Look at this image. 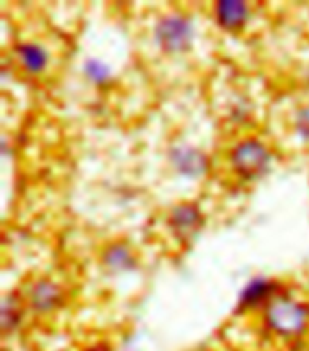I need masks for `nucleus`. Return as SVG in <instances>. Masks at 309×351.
<instances>
[{
	"label": "nucleus",
	"mask_w": 309,
	"mask_h": 351,
	"mask_svg": "<svg viewBox=\"0 0 309 351\" xmlns=\"http://www.w3.org/2000/svg\"><path fill=\"white\" fill-rule=\"evenodd\" d=\"M266 322L280 337H297L304 333L308 328L309 311L299 302L279 299L268 306Z\"/></svg>",
	"instance_id": "nucleus-1"
},
{
	"label": "nucleus",
	"mask_w": 309,
	"mask_h": 351,
	"mask_svg": "<svg viewBox=\"0 0 309 351\" xmlns=\"http://www.w3.org/2000/svg\"><path fill=\"white\" fill-rule=\"evenodd\" d=\"M269 160H271V156H269L268 149L257 140L243 141L232 152V163H234L235 172L245 180H255L264 174L268 171Z\"/></svg>",
	"instance_id": "nucleus-2"
},
{
	"label": "nucleus",
	"mask_w": 309,
	"mask_h": 351,
	"mask_svg": "<svg viewBox=\"0 0 309 351\" xmlns=\"http://www.w3.org/2000/svg\"><path fill=\"white\" fill-rule=\"evenodd\" d=\"M192 25L183 16H166L156 27V38L166 53H183L192 44Z\"/></svg>",
	"instance_id": "nucleus-3"
},
{
	"label": "nucleus",
	"mask_w": 309,
	"mask_h": 351,
	"mask_svg": "<svg viewBox=\"0 0 309 351\" xmlns=\"http://www.w3.org/2000/svg\"><path fill=\"white\" fill-rule=\"evenodd\" d=\"M248 5L240 0H221L215 5V16L221 27L228 31L239 29L248 21Z\"/></svg>",
	"instance_id": "nucleus-4"
},
{
	"label": "nucleus",
	"mask_w": 309,
	"mask_h": 351,
	"mask_svg": "<svg viewBox=\"0 0 309 351\" xmlns=\"http://www.w3.org/2000/svg\"><path fill=\"white\" fill-rule=\"evenodd\" d=\"M203 223L199 208L190 203H183V205L175 206L172 214H170V226L172 230L181 237H190Z\"/></svg>",
	"instance_id": "nucleus-5"
},
{
	"label": "nucleus",
	"mask_w": 309,
	"mask_h": 351,
	"mask_svg": "<svg viewBox=\"0 0 309 351\" xmlns=\"http://www.w3.org/2000/svg\"><path fill=\"white\" fill-rule=\"evenodd\" d=\"M175 169L183 172L185 176H201L206 172V158L199 151L183 147V149H175L172 154Z\"/></svg>",
	"instance_id": "nucleus-6"
},
{
	"label": "nucleus",
	"mask_w": 309,
	"mask_h": 351,
	"mask_svg": "<svg viewBox=\"0 0 309 351\" xmlns=\"http://www.w3.org/2000/svg\"><path fill=\"white\" fill-rule=\"evenodd\" d=\"M16 55L21 64L29 73H40L47 66V53L36 44H22L16 47Z\"/></svg>",
	"instance_id": "nucleus-7"
},
{
	"label": "nucleus",
	"mask_w": 309,
	"mask_h": 351,
	"mask_svg": "<svg viewBox=\"0 0 309 351\" xmlns=\"http://www.w3.org/2000/svg\"><path fill=\"white\" fill-rule=\"evenodd\" d=\"M60 290L51 282H40L31 293V302L38 311H49L60 302Z\"/></svg>",
	"instance_id": "nucleus-8"
},
{
	"label": "nucleus",
	"mask_w": 309,
	"mask_h": 351,
	"mask_svg": "<svg viewBox=\"0 0 309 351\" xmlns=\"http://www.w3.org/2000/svg\"><path fill=\"white\" fill-rule=\"evenodd\" d=\"M275 290V285L268 281H262V279H257V281H251L248 285L243 295H240V306L243 308H254L260 302H264L271 291Z\"/></svg>",
	"instance_id": "nucleus-9"
},
{
	"label": "nucleus",
	"mask_w": 309,
	"mask_h": 351,
	"mask_svg": "<svg viewBox=\"0 0 309 351\" xmlns=\"http://www.w3.org/2000/svg\"><path fill=\"white\" fill-rule=\"evenodd\" d=\"M105 263H107L110 268H118V270H127V268H130V266L134 265L130 252L121 245L110 246L109 250L105 252Z\"/></svg>",
	"instance_id": "nucleus-10"
},
{
	"label": "nucleus",
	"mask_w": 309,
	"mask_h": 351,
	"mask_svg": "<svg viewBox=\"0 0 309 351\" xmlns=\"http://www.w3.org/2000/svg\"><path fill=\"white\" fill-rule=\"evenodd\" d=\"M85 75L89 76L90 80L96 82V84H105V82L109 80L110 71L109 67L101 64L98 60H89L85 64Z\"/></svg>",
	"instance_id": "nucleus-11"
},
{
	"label": "nucleus",
	"mask_w": 309,
	"mask_h": 351,
	"mask_svg": "<svg viewBox=\"0 0 309 351\" xmlns=\"http://www.w3.org/2000/svg\"><path fill=\"white\" fill-rule=\"evenodd\" d=\"M2 322H4V330L16 328V324H18V310L15 306L10 308L8 302H5L4 310H2Z\"/></svg>",
	"instance_id": "nucleus-12"
},
{
	"label": "nucleus",
	"mask_w": 309,
	"mask_h": 351,
	"mask_svg": "<svg viewBox=\"0 0 309 351\" xmlns=\"http://www.w3.org/2000/svg\"><path fill=\"white\" fill-rule=\"evenodd\" d=\"M295 127H297V132L302 138L309 140V107L304 110H300L299 116H297V121H295Z\"/></svg>",
	"instance_id": "nucleus-13"
}]
</instances>
